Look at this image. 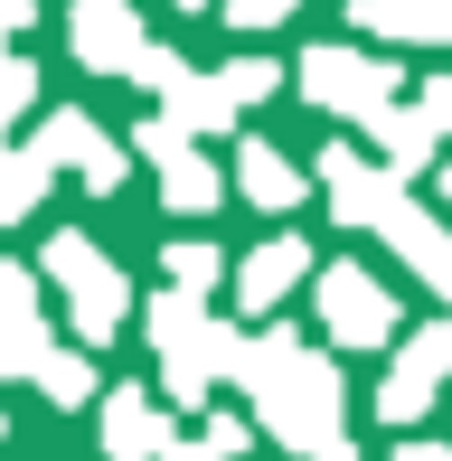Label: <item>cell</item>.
<instances>
[{"label": "cell", "mask_w": 452, "mask_h": 461, "mask_svg": "<svg viewBox=\"0 0 452 461\" xmlns=\"http://www.w3.org/2000/svg\"><path fill=\"white\" fill-rule=\"evenodd\" d=\"M245 405H255V433L302 461H348V395H339V367L321 348H302V330H255L245 339V367H236Z\"/></svg>", "instance_id": "6da1fadb"}, {"label": "cell", "mask_w": 452, "mask_h": 461, "mask_svg": "<svg viewBox=\"0 0 452 461\" xmlns=\"http://www.w3.org/2000/svg\"><path fill=\"white\" fill-rule=\"evenodd\" d=\"M321 188H330V217H339V226H367V236H386L405 264H415V274L434 264L443 226L424 217V207L405 198V188L386 179V170H367V160L348 151V141H330V151H321Z\"/></svg>", "instance_id": "7a4b0ae2"}, {"label": "cell", "mask_w": 452, "mask_h": 461, "mask_svg": "<svg viewBox=\"0 0 452 461\" xmlns=\"http://www.w3.org/2000/svg\"><path fill=\"white\" fill-rule=\"evenodd\" d=\"M57 292H67V321H76V348H104L122 321H132V283H122V264L104 255L95 236H76V226H57L48 236V264H38Z\"/></svg>", "instance_id": "3957f363"}, {"label": "cell", "mask_w": 452, "mask_h": 461, "mask_svg": "<svg viewBox=\"0 0 452 461\" xmlns=\"http://www.w3.org/2000/svg\"><path fill=\"white\" fill-rule=\"evenodd\" d=\"M302 104H321V113H358L377 122L386 104H396V67H377L367 48H302Z\"/></svg>", "instance_id": "277c9868"}, {"label": "cell", "mask_w": 452, "mask_h": 461, "mask_svg": "<svg viewBox=\"0 0 452 461\" xmlns=\"http://www.w3.org/2000/svg\"><path fill=\"white\" fill-rule=\"evenodd\" d=\"M321 330H330L339 348L396 339V292H377L367 264H330V274H321Z\"/></svg>", "instance_id": "5b68a950"}, {"label": "cell", "mask_w": 452, "mask_h": 461, "mask_svg": "<svg viewBox=\"0 0 452 461\" xmlns=\"http://www.w3.org/2000/svg\"><path fill=\"white\" fill-rule=\"evenodd\" d=\"M29 151L48 160V170H76V179L95 188V198H113V188H122V141H113L95 113H48Z\"/></svg>", "instance_id": "8992f818"}, {"label": "cell", "mask_w": 452, "mask_h": 461, "mask_svg": "<svg viewBox=\"0 0 452 461\" xmlns=\"http://www.w3.org/2000/svg\"><path fill=\"white\" fill-rule=\"evenodd\" d=\"M443 376H452V321L415 330V339L396 348V367L377 376V414H386V424H415V414L443 395Z\"/></svg>", "instance_id": "52a82bcc"}, {"label": "cell", "mask_w": 452, "mask_h": 461, "mask_svg": "<svg viewBox=\"0 0 452 461\" xmlns=\"http://www.w3.org/2000/svg\"><path fill=\"white\" fill-rule=\"evenodd\" d=\"M67 48H76L86 76H132L151 38H141L132 0H76V10H67Z\"/></svg>", "instance_id": "ba28073f"}, {"label": "cell", "mask_w": 452, "mask_h": 461, "mask_svg": "<svg viewBox=\"0 0 452 461\" xmlns=\"http://www.w3.org/2000/svg\"><path fill=\"white\" fill-rule=\"evenodd\" d=\"M170 452H179V433L151 405V386H113L104 395V461H170Z\"/></svg>", "instance_id": "9c48e42d"}, {"label": "cell", "mask_w": 452, "mask_h": 461, "mask_svg": "<svg viewBox=\"0 0 452 461\" xmlns=\"http://www.w3.org/2000/svg\"><path fill=\"white\" fill-rule=\"evenodd\" d=\"M302 274H312V245H302V236H274V245H255V255L236 264V302L264 321V311H283L302 292Z\"/></svg>", "instance_id": "30bf717a"}, {"label": "cell", "mask_w": 452, "mask_h": 461, "mask_svg": "<svg viewBox=\"0 0 452 461\" xmlns=\"http://www.w3.org/2000/svg\"><path fill=\"white\" fill-rule=\"evenodd\" d=\"M367 141H377V170H386V179L405 188V179L424 170V160H434V141H443V132H434L424 113H405V104H386V113L367 122Z\"/></svg>", "instance_id": "8fae6325"}, {"label": "cell", "mask_w": 452, "mask_h": 461, "mask_svg": "<svg viewBox=\"0 0 452 461\" xmlns=\"http://www.w3.org/2000/svg\"><path fill=\"white\" fill-rule=\"evenodd\" d=\"M367 38H415V48H452V0H358Z\"/></svg>", "instance_id": "7c38bea8"}, {"label": "cell", "mask_w": 452, "mask_h": 461, "mask_svg": "<svg viewBox=\"0 0 452 461\" xmlns=\"http://www.w3.org/2000/svg\"><path fill=\"white\" fill-rule=\"evenodd\" d=\"M236 188L264 207V217L302 207V170H293V151H283V141H245V151H236Z\"/></svg>", "instance_id": "4fadbf2b"}, {"label": "cell", "mask_w": 452, "mask_h": 461, "mask_svg": "<svg viewBox=\"0 0 452 461\" xmlns=\"http://www.w3.org/2000/svg\"><path fill=\"white\" fill-rule=\"evenodd\" d=\"M160 198H170V217H208V207L226 198V170L189 141V151H170V160H160Z\"/></svg>", "instance_id": "5bb4252c"}, {"label": "cell", "mask_w": 452, "mask_h": 461, "mask_svg": "<svg viewBox=\"0 0 452 461\" xmlns=\"http://www.w3.org/2000/svg\"><path fill=\"white\" fill-rule=\"evenodd\" d=\"M48 179H57V170H48V160H38V151H29V141H19V151L0 160V226L38 217V207H48Z\"/></svg>", "instance_id": "9a60e30c"}, {"label": "cell", "mask_w": 452, "mask_h": 461, "mask_svg": "<svg viewBox=\"0 0 452 461\" xmlns=\"http://www.w3.org/2000/svg\"><path fill=\"white\" fill-rule=\"evenodd\" d=\"M160 274H170V292H189V302H208V283H226V255L208 236H179L170 255H160Z\"/></svg>", "instance_id": "2e32d148"}, {"label": "cell", "mask_w": 452, "mask_h": 461, "mask_svg": "<svg viewBox=\"0 0 452 461\" xmlns=\"http://www.w3.org/2000/svg\"><path fill=\"white\" fill-rule=\"evenodd\" d=\"M38 386H48V405H95V395H113L104 376H95V348H57Z\"/></svg>", "instance_id": "e0dca14e"}, {"label": "cell", "mask_w": 452, "mask_h": 461, "mask_svg": "<svg viewBox=\"0 0 452 461\" xmlns=\"http://www.w3.org/2000/svg\"><path fill=\"white\" fill-rule=\"evenodd\" d=\"M48 358H57L48 321H0V386L10 376H48Z\"/></svg>", "instance_id": "ac0fdd59"}, {"label": "cell", "mask_w": 452, "mask_h": 461, "mask_svg": "<svg viewBox=\"0 0 452 461\" xmlns=\"http://www.w3.org/2000/svg\"><path fill=\"white\" fill-rule=\"evenodd\" d=\"M132 86H141V95H160V104H179V95H189V57H179V48H141Z\"/></svg>", "instance_id": "d6986e66"}, {"label": "cell", "mask_w": 452, "mask_h": 461, "mask_svg": "<svg viewBox=\"0 0 452 461\" xmlns=\"http://www.w3.org/2000/svg\"><path fill=\"white\" fill-rule=\"evenodd\" d=\"M217 86H226V104L245 113V104H264V95L283 86V67H274V57H236V67H217Z\"/></svg>", "instance_id": "ffe728a7"}, {"label": "cell", "mask_w": 452, "mask_h": 461, "mask_svg": "<svg viewBox=\"0 0 452 461\" xmlns=\"http://www.w3.org/2000/svg\"><path fill=\"white\" fill-rule=\"evenodd\" d=\"M38 283H48V274H29V264H0V321H38Z\"/></svg>", "instance_id": "44dd1931"}, {"label": "cell", "mask_w": 452, "mask_h": 461, "mask_svg": "<svg viewBox=\"0 0 452 461\" xmlns=\"http://www.w3.org/2000/svg\"><path fill=\"white\" fill-rule=\"evenodd\" d=\"M29 104H38V67L29 57H0V122H19Z\"/></svg>", "instance_id": "7402d4cb"}, {"label": "cell", "mask_w": 452, "mask_h": 461, "mask_svg": "<svg viewBox=\"0 0 452 461\" xmlns=\"http://www.w3.org/2000/svg\"><path fill=\"white\" fill-rule=\"evenodd\" d=\"M198 443H208L217 461H245V452H255V424H236V414H208V433H198Z\"/></svg>", "instance_id": "603a6c76"}, {"label": "cell", "mask_w": 452, "mask_h": 461, "mask_svg": "<svg viewBox=\"0 0 452 461\" xmlns=\"http://www.w3.org/2000/svg\"><path fill=\"white\" fill-rule=\"evenodd\" d=\"M302 0H226V29H274V19H293Z\"/></svg>", "instance_id": "cb8c5ba5"}, {"label": "cell", "mask_w": 452, "mask_h": 461, "mask_svg": "<svg viewBox=\"0 0 452 461\" xmlns=\"http://www.w3.org/2000/svg\"><path fill=\"white\" fill-rule=\"evenodd\" d=\"M38 29V0H0V57H10V38Z\"/></svg>", "instance_id": "d4e9b609"}, {"label": "cell", "mask_w": 452, "mask_h": 461, "mask_svg": "<svg viewBox=\"0 0 452 461\" xmlns=\"http://www.w3.org/2000/svg\"><path fill=\"white\" fill-rule=\"evenodd\" d=\"M424 122H434V132H452V76H434V86H424V104H415Z\"/></svg>", "instance_id": "484cf974"}, {"label": "cell", "mask_w": 452, "mask_h": 461, "mask_svg": "<svg viewBox=\"0 0 452 461\" xmlns=\"http://www.w3.org/2000/svg\"><path fill=\"white\" fill-rule=\"evenodd\" d=\"M396 461H452V443H405Z\"/></svg>", "instance_id": "4316f807"}, {"label": "cell", "mask_w": 452, "mask_h": 461, "mask_svg": "<svg viewBox=\"0 0 452 461\" xmlns=\"http://www.w3.org/2000/svg\"><path fill=\"white\" fill-rule=\"evenodd\" d=\"M170 461H217V452H208V443H179V452H170Z\"/></svg>", "instance_id": "83f0119b"}, {"label": "cell", "mask_w": 452, "mask_h": 461, "mask_svg": "<svg viewBox=\"0 0 452 461\" xmlns=\"http://www.w3.org/2000/svg\"><path fill=\"white\" fill-rule=\"evenodd\" d=\"M443 198H452V160H443Z\"/></svg>", "instance_id": "f1b7e54d"}, {"label": "cell", "mask_w": 452, "mask_h": 461, "mask_svg": "<svg viewBox=\"0 0 452 461\" xmlns=\"http://www.w3.org/2000/svg\"><path fill=\"white\" fill-rule=\"evenodd\" d=\"M179 10H208V0H179Z\"/></svg>", "instance_id": "f546056e"}, {"label": "cell", "mask_w": 452, "mask_h": 461, "mask_svg": "<svg viewBox=\"0 0 452 461\" xmlns=\"http://www.w3.org/2000/svg\"><path fill=\"white\" fill-rule=\"evenodd\" d=\"M0 443H10V424H0Z\"/></svg>", "instance_id": "4dcf8cb0"}]
</instances>
